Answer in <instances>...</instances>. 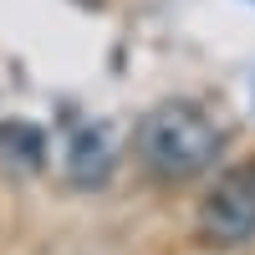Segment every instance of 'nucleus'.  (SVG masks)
Segmentation results:
<instances>
[{"label": "nucleus", "instance_id": "nucleus-1", "mask_svg": "<svg viewBox=\"0 0 255 255\" xmlns=\"http://www.w3.org/2000/svg\"><path fill=\"white\" fill-rule=\"evenodd\" d=\"M138 158L158 179H194L220 158V128L194 102H158L138 123Z\"/></svg>", "mask_w": 255, "mask_h": 255}, {"label": "nucleus", "instance_id": "nucleus-2", "mask_svg": "<svg viewBox=\"0 0 255 255\" xmlns=\"http://www.w3.org/2000/svg\"><path fill=\"white\" fill-rule=\"evenodd\" d=\"M199 230L215 245H250L255 240V163H235L209 184L199 204Z\"/></svg>", "mask_w": 255, "mask_h": 255}, {"label": "nucleus", "instance_id": "nucleus-3", "mask_svg": "<svg viewBox=\"0 0 255 255\" xmlns=\"http://www.w3.org/2000/svg\"><path fill=\"white\" fill-rule=\"evenodd\" d=\"M113 163H118V143H113L108 123H77L67 133V148H61V174H67V184L102 189L113 179Z\"/></svg>", "mask_w": 255, "mask_h": 255}, {"label": "nucleus", "instance_id": "nucleus-4", "mask_svg": "<svg viewBox=\"0 0 255 255\" xmlns=\"http://www.w3.org/2000/svg\"><path fill=\"white\" fill-rule=\"evenodd\" d=\"M0 163L15 174H36L46 163V133L26 118H5L0 123Z\"/></svg>", "mask_w": 255, "mask_h": 255}]
</instances>
